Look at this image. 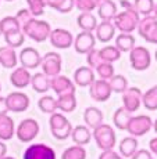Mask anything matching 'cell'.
<instances>
[{"label":"cell","mask_w":157,"mask_h":159,"mask_svg":"<svg viewBox=\"0 0 157 159\" xmlns=\"http://www.w3.org/2000/svg\"><path fill=\"white\" fill-rule=\"evenodd\" d=\"M76 108V97L75 94H64L57 97V109H60L64 114L75 111Z\"/></svg>","instance_id":"cell-29"},{"label":"cell","mask_w":157,"mask_h":159,"mask_svg":"<svg viewBox=\"0 0 157 159\" xmlns=\"http://www.w3.org/2000/svg\"><path fill=\"white\" fill-rule=\"evenodd\" d=\"M49 125H50V131L54 139L67 140L68 137H71L74 127H72V125L70 123L68 119L64 116V114H60V112L52 114L50 119H49Z\"/></svg>","instance_id":"cell-3"},{"label":"cell","mask_w":157,"mask_h":159,"mask_svg":"<svg viewBox=\"0 0 157 159\" xmlns=\"http://www.w3.org/2000/svg\"><path fill=\"white\" fill-rule=\"evenodd\" d=\"M132 115L129 114L127 109L124 108V107H121V108H118L117 111L114 112V115H113V122H114L115 127L120 130H127L128 127V123L129 120H131Z\"/></svg>","instance_id":"cell-30"},{"label":"cell","mask_w":157,"mask_h":159,"mask_svg":"<svg viewBox=\"0 0 157 159\" xmlns=\"http://www.w3.org/2000/svg\"><path fill=\"white\" fill-rule=\"evenodd\" d=\"M155 57H156V61H157V51H156V54H155Z\"/></svg>","instance_id":"cell-56"},{"label":"cell","mask_w":157,"mask_h":159,"mask_svg":"<svg viewBox=\"0 0 157 159\" xmlns=\"http://www.w3.org/2000/svg\"><path fill=\"white\" fill-rule=\"evenodd\" d=\"M142 96L143 93L138 87H128L122 93V104L129 114H134L135 111L139 109L140 104H142Z\"/></svg>","instance_id":"cell-13"},{"label":"cell","mask_w":157,"mask_h":159,"mask_svg":"<svg viewBox=\"0 0 157 159\" xmlns=\"http://www.w3.org/2000/svg\"><path fill=\"white\" fill-rule=\"evenodd\" d=\"M75 7V0H63L61 4L58 6L57 11L58 13H63V14H67L70 11H72V8Z\"/></svg>","instance_id":"cell-45"},{"label":"cell","mask_w":157,"mask_h":159,"mask_svg":"<svg viewBox=\"0 0 157 159\" xmlns=\"http://www.w3.org/2000/svg\"><path fill=\"white\" fill-rule=\"evenodd\" d=\"M129 61H131V66L135 71H146L150 66L152 57H150V53L146 47L135 46L129 51Z\"/></svg>","instance_id":"cell-6"},{"label":"cell","mask_w":157,"mask_h":159,"mask_svg":"<svg viewBox=\"0 0 157 159\" xmlns=\"http://www.w3.org/2000/svg\"><path fill=\"white\" fill-rule=\"evenodd\" d=\"M7 157V145L4 144V141H0V159Z\"/></svg>","instance_id":"cell-51"},{"label":"cell","mask_w":157,"mask_h":159,"mask_svg":"<svg viewBox=\"0 0 157 159\" xmlns=\"http://www.w3.org/2000/svg\"><path fill=\"white\" fill-rule=\"evenodd\" d=\"M61 2H63V0H46V6H49V7L57 10L58 6L61 4Z\"/></svg>","instance_id":"cell-50"},{"label":"cell","mask_w":157,"mask_h":159,"mask_svg":"<svg viewBox=\"0 0 157 159\" xmlns=\"http://www.w3.org/2000/svg\"><path fill=\"white\" fill-rule=\"evenodd\" d=\"M115 47L118 48L121 53H127L131 51L135 47V38L131 33H121L117 36L115 39Z\"/></svg>","instance_id":"cell-31"},{"label":"cell","mask_w":157,"mask_h":159,"mask_svg":"<svg viewBox=\"0 0 157 159\" xmlns=\"http://www.w3.org/2000/svg\"><path fill=\"white\" fill-rule=\"evenodd\" d=\"M96 73L99 75V79L103 80H110L114 76V66L110 62H101L96 68Z\"/></svg>","instance_id":"cell-40"},{"label":"cell","mask_w":157,"mask_h":159,"mask_svg":"<svg viewBox=\"0 0 157 159\" xmlns=\"http://www.w3.org/2000/svg\"><path fill=\"white\" fill-rule=\"evenodd\" d=\"M49 40H50L53 47L64 50V48H68L70 46L74 44V36L70 30L63 29V28H57V29H52Z\"/></svg>","instance_id":"cell-14"},{"label":"cell","mask_w":157,"mask_h":159,"mask_svg":"<svg viewBox=\"0 0 157 159\" xmlns=\"http://www.w3.org/2000/svg\"><path fill=\"white\" fill-rule=\"evenodd\" d=\"M155 0H135L134 2V7L138 11L139 15H152V13L155 11Z\"/></svg>","instance_id":"cell-36"},{"label":"cell","mask_w":157,"mask_h":159,"mask_svg":"<svg viewBox=\"0 0 157 159\" xmlns=\"http://www.w3.org/2000/svg\"><path fill=\"white\" fill-rule=\"evenodd\" d=\"M99 159H124L118 152L113 151V149H109V151H103L99 155Z\"/></svg>","instance_id":"cell-46"},{"label":"cell","mask_w":157,"mask_h":159,"mask_svg":"<svg viewBox=\"0 0 157 159\" xmlns=\"http://www.w3.org/2000/svg\"><path fill=\"white\" fill-rule=\"evenodd\" d=\"M8 114V108L7 104H6V97L0 96V116H4Z\"/></svg>","instance_id":"cell-48"},{"label":"cell","mask_w":157,"mask_h":159,"mask_svg":"<svg viewBox=\"0 0 157 159\" xmlns=\"http://www.w3.org/2000/svg\"><path fill=\"white\" fill-rule=\"evenodd\" d=\"M76 24L82 32H93L97 26V20L92 13H81L76 18Z\"/></svg>","instance_id":"cell-28"},{"label":"cell","mask_w":157,"mask_h":159,"mask_svg":"<svg viewBox=\"0 0 157 159\" xmlns=\"http://www.w3.org/2000/svg\"><path fill=\"white\" fill-rule=\"evenodd\" d=\"M96 39L100 40L101 43H107L110 42L115 35V26L113 22H106V21H101L100 24H97L96 26Z\"/></svg>","instance_id":"cell-21"},{"label":"cell","mask_w":157,"mask_h":159,"mask_svg":"<svg viewBox=\"0 0 157 159\" xmlns=\"http://www.w3.org/2000/svg\"><path fill=\"white\" fill-rule=\"evenodd\" d=\"M61 159H86V151L81 145H71L64 149Z\"/></svg>","instance_id":"cell-37"},{"label":"cell","mask_w":157,"mask_h":159,"mask_svg":"<svg viewBox=\"0 0 157 159\" xmlns=\"http://www.w3.org/2000/svg\"><path fill=\"white\" fill-rule=\"evenodd\" d=\"M15 134V125L8 115L0 116V141H8Z\"/></svg>","instance_id":"cell-23"},{"label":"cell","mask_w":157,"mask_h":159,"mask_svg":"<svg viewBox=\"0 0 157 159\" xmlns=\"http://www.w3.org/2000/svg\"><path fill=\"white\" fill-rule=\"evenodd\" d=\"M31 79H32V75L29 73V71L24 66H20V68H15L10 75V82L14 87L17 89H25L27 86L31 84Z\"/></svg>","instance_id":"cell-19"},{"label":"cell","mask_w":157,"mask_h":159,"mask_svg":"<svg viewBox=\"0 0 157 159\" xmlns=\"http://www.w3.org/2000/svg\"><path fill=\"white\" fill-rule=\"evenodd\" d=\"M149 151L157 157V137H153L149 141Z\"/></svg>","instance_id":"cell-49"},{"label":"cell","mask_w":157,"mask_h":159,"mask_svg":"<svg viewBox=\"0 0 157 159\" xmlns=\"http://www.w3.org/2000/svg\"><path fill=\"white\" fill-rule=\"evenodd\" d=\"M153 13H155V17L157 18V4L155 6V11H153Z\"/></svg>","instance_id":"cell-53"},{"label":"cell","mask_w":157,"mask_h":159,"mask_svg":"<svg viewBox=\"0 0 157 159\" xmlns=\"http://www.w3.org/2000/svg\"><path fill=\"white\" fill-rule=\"evenodd\" d=\"M111 86H110L109 80H103V79H96L93 83L89 86V94L91 97L97 102H104L111 97Z\"/></svg>","instance_id":"cell-10"},{"label":"cell","mask_w":157,"mask_h":159,"mask_svg":"<svg viewBox=\"0 0 157 159\" xmlns=\"http://www.w3.org/2000/svg\"><path fill=\"white\" fill-rule=\"evenodd\" d=\"M0 25H2V35L21 29L20 22L17 21L15 17H4L2 21H0Z\"/></svg>","instance_id":"cell-39"},{"label":"cell","mask_w":157,"mask_h":159,"mask_svg":"<svg viewBox=\"0 0 157 159\" xmlns=\"http://www.w3.org/2000/svg\"><path fill=\"white\" fill-rule=\"evenodd\" d=\"M95 80H96L95 79V72L89 66H79L74 72V83H75V86L79 87L91 86Z\"/></svg>","instance_id":"cell-18"},{"label":"cell","mask_w":157,"mask_h":159,"mask_svg":"<svg viewBox=\"0 0 157 159\" xmlns=\"http://www.w3.org/2000/svg\"><path fill=\"white\" fill-rule=\"evenodd\" d=\"M100 4V0H75V7L82 13H92Z\"/></svg>","instance_id":"cell-41"},{"label":"cell","mask_w":157,"mask_h":159,"mask_svg":"<svg viewBox=\"0 0 157 159\" xmlns=\"http://www.w3.org/2000/svg\"><path fill=\"white\" fill-rule=\"evenodd\" d=\"M131 159H153V158H152V152L147 151V149H138Z\"/></svg>","instance_id":"cell-47"},{"label":"cell","mask_w":157,"mask_h":159,"mask_svg":"<svg viewBox=\"0 0 157 159\" xmlns=\"http://www.w3.org/2000/svg\"><path fill=\"white\" fill-rule=\"evenodd\" d=\"M50 89L57 94V97L64 96V94H75V83H72L67 76L63 75L52 78Z\"/></svg>","instance_id":"cell-17"},{"label":"cell","mask_w":157,"mask_h":159,"mask_svg":"<svg viewBox=\"0 0 157 159\" xmlns=\"http://www.w3.org/2000/svg\"><path fill=\"white\" fill-rule=\"evenodd\" d=\"M100 2H103V0H100Z\"/></svg>","instance_id":"cell-59"},{"label":"cell","mask_w":157,"mask_h":159,"mask_svg":"<svg viewBox=\"0 0 157 159\" xmlns=\"http://www.w3.org/2000/svg\"><path fill=\"white\" fill-rule=\"evenodd\" d=\"M86 62H88V66L92 69H96L97 66L103 62V60L100 58V54H99V50H92L86 54Z\"/></svg>","instance_id":"cell-43"},{"label":"cell","mask_w":157,"mask_h":159,"mask_svg":"<svg viewBox=\"0 0 157 159\" xmlns=\"http://www.w3.org/2000/svg\"><path fill=\"white\" fill-rule=\"evenodd\" d=\"M0 91H2V84H0Z\"/></svg>","instance_id":"cell-58"},{"label":"cell","mask_w":157,"mask_h":159,"mask_svg":"<svg viewBox=\"0 0 157 159\" xmlns=\"http://www.w3.org/2000/svg\"><path fill=\"white\" fill-rule=\"evenodd\" d=\"M15 134H17L18 140H20L21 143L32 141L39 134V123L32 118L24 119V120L20 122L18 127L15 129Z\"/></svg>","instance_id":"cell-9"},{"label":"cell","mask_w":157,"mask_h":159,"mask_svg":"<svg viewBox=\"0 0 157 159\" xmlns=\"http://www.w3.org/2000/svg\"><path fill=\"white\" fill-rule=\"evenodd\" d=\"M15 18H17V21L20 22V25H21V28H22L24 25H27V24L31 20H33V15L32 13L28 10V8H22V10H20L17 13V15H15Z\"/></svg>","instance_id":"cell-44"},{"label":"cell","mask_w":157,"mask_h":159,"mask_svg":"<svg viewBox=\"0 0 157 159\" xmlns=\"http://www.w3.org/2000/svg\"><path fill=\"white\" fill-rule=\"evenodd\" d=\"M6 2H13V0H6Z\"/></svg>","instance_id":"cell-57"},{"label":"cell","mask_w":157,"mask_h":159,"mask_svg":"<svg viewBox=\"0 0 157 159\" xmlns=\"http://www.w3.org/2000/svg\"><path fill=\"white\" fill-rule=\"evenodd\" d=\"M38 107L43 114H54L57 111V100L52 96H43L39 98Z\"/></svg>","instance_id":"cell-33"},{"label":"cell","mask_w":157,"mask_h":159,"mask_svg":"<svg viewBox=\"0 0 157 159\" xmlns=\"http://www.w3.org/2000/svg\"><path fill=\"white\" fill-rule=\"evenodd\" d=\"M142 104L145 108L149 111H156L157 109V86L150 87L146 93L142 96Z\"/></svg>","instance_id":"cell-34"},{"label":"cell","mask_w":157,"mask_h":159,"mask_svg":"<svg viewBox=\"0 0 157 159\" xmlns=\"http://www.w3.org/2000/svg\"><path fill=\"white\" fill-rule=\"evenodd\" d=\"M153 130H155L156 133H157V119H156L155 122H153Z\"/></svg>","instance_id":"cell-52"},{"label":"cell","mask_w":157,"mask_h":159,"mask_svg":"<svg viewBox=\"0 0 157 159\" xmlns=\"http://www.w3.org/2000/svg\"><path fill=\"white\" fill-rule=\"evenodd\" d=\"M118 154L121 155L122 158H132L134 154L138 151V140L136 137H132V136H128V137H124L121 140L118 145Z\"/></svg>","instance_id":"cell-25"},{"label":"cell","mask_w":157,"mask_h":159,"mask_svg":"<svg viewBox=\"0 0 157 159\" xmlns=\"http://www.w3.org/2000/svg\"><path fill=\"white\" fill-rule=\"evenodd\" d=\"M2 159H15V158H13V157H4V158H2Z\"/></svg>","instance_id":"cell-54"},{"label":"cell","mask_w":157,"mask_h":159,"mask_svg":"<svg viewBox=\"0 0 157 159\" xmlns=\"http://www.w3.org/2000/svg\"><path fill=\"white\" fill-rule=\"evenodd\" d=\"M22 159H57L56 152L46 144H32L24 151Z\"/></svg>","instance_id":"cell-11"},{"label":"cell","mask_w":157,"mask_h":159,"mask_svg":"<svg viewBox=\"0 0 157 159\" xmlns=\"http://www.w3.org/2000/svg\"><path fill=\"white\" fill-rule=\"evenodd\" d=\"M138 33L146 42L157 44V18L155 15H146L140 18L138 24Z\"/></svg>","instance_id":"cell-8"},{"label":"cell","mask_w":157,"mask_h":159,"mask_svg":"<svg viewBox=\"0 0 157 159\" xmlns=\"http://www.w3.org/2000/svg\"><path fill=\"white\" fill-rule=\"evenodd\" d=\"M96 46V36L92 32H81L74 39V47L78 54H88L89 51L95 50Z\"/></svg>","instance_id":"cell-15"},{"label":"cell","mask_w":157,"mask_h":159,"mask_svg":"<svg viewBox=\"0 0 157 159\" xmlns=\"http://www.w3.org/2000/svg\"><path fill=\"white\" fill-rule=\"evenodd\" d=\"M121 6L125 10L115 15L113 24H114L115 29H118L121 33H132L135 29H138L140 15L135 10L134 3H129L128 0H121Z\"/></svg>","instance_id":"cell-1"},{"label":"cell","mask_w":157,"mask_h":159,"mask_svg":"<svg viewBox=\"0 0 157 159\" xmlns=\"http://www.w3.org/2000/svg\"><path fill=\"white\" fill-rule=\"evenodd\" d=\"M21 30H22L24 35L28 36L29 39L41 43V42H45L46 39H49L52 28L46 21L33 18V20H31L27 24V25H24L22 28H21Z\"/></svg>","instance_id":"cell-2"},{"label":"cell","mask_w":157,"mask_h":159,"mask_svg":"<svg viewBox=\"0 0 157 159\" xmlns=\"http://www.w3.org/2000/svg\"><path fill=\"white\" fill-rule=\"evenodd\" d=\"M153 129V120L147 115L132 116L128 123L127 131L132 137H142Z\"/></svg>","instance_id":"cell-5"},{"label":"cell","mask_w":157,"mask_h":159,"mask_svg":"<svg viewBox=\"0 0 157 159\" xmlns=\"http://www.w3.org/2000/svg\"><path fill=\"white\" fill-rule=\"evenodd\" d=\"M91 130H89L88 126H84V125H78L72 129V133H71V139L72 141L75 143V145H81L84 147L86 144L91 143Z\"/></svg>","instance_id":"cell-26"},{"label":"cell","mask_w":157,"mask_h":159,"mask_svg":"<svg viewBox=\"0 0 157 159\" xmlns=\"http://www.w3.org/2000/svg\"><path fill=\"white\" fill-rule=\"evenodd\" d=\"M17 53L13 47L10 46H3L0 47V65L3 68H7V69H11V68H15L17 65Z\"/></svg>","instance_id":"cell-24"},{"label":"cell","mask_w":157,"mask_h":159,"mask_svg":"<svg viewBox=\"0 0 157 159\" xmlns=\"http://www.w3.org/2000/svg\"><path fill=\"white\" fill-rule=\"evenodd\" d=\"M29 97L25 93H21V91H13L6 97V104H7L8 112H24L28 109L29 107Z\"/></svg>","instance_id":"cell-12"},{"label":"cell","mask_w":157,"mask_h":159,"mask_svg":"<svg viewBox=\"0 0 157 159\" xmlns=\"http://www.w3.org/2000/svg\"><path fill=\"white\" fill-rule=\"evenodd\" d=\"M0 36H2V25H0Z\"/></svg>","instance_id":"cell-55"},{"label":"cell","mask_w":157,"mask_h":159,"mask_svg":"<svg viewBox=\"0 0 157 159\" xmlns=\"http://www.w3.org/2000/svg\"><path fill=\"white\" fill-rule=\"evenodd\" d=\"M50 83L52 78L46 76L43 72L35 73V75H32V79H31V86L36 93H46L50 89Z\"/></svg>","instance_id":"cell-27"},{"label":"cell","mask_w":157,"mask_h":159,"mask_svg":"<svg viewBox=\"0 0 157 159\" xmlns=\"http://www.w3.org/2000/svg\"><path fill=\"white\" fill-rule=\"evenodd\" d=\"M97 14L101 18V21L106 22H113L115 18V15L118 14L117 11V4L111 0H103L100 2L99 7H97Z\"/></svg>","instance_id":"cell-20"},{"label":"cell","mask_w":157,"mask_h":159,"mask_svg":"<svg viewBox=\"0 0 157 159\" xmlns=\"http://www.w3.org/2000/svg\"><path fill=\"white\" fill-rule=\"evenodd\" d=\"M100 58L103 60V62H115L121 57V51L115 47V46H106L101 50H99Z\"/></svg>","instance_id":"cell-32"},{"label":"cell","mask_w":157,"mask_h":159,"mask_svg":"<svg viewBox=\"0 0 157 159\" xmlns=\"http://www.w3.org/2000/svg\"><path fill=\"white\" fill-rule=\"evenodd\" d=\"M20 62L21 66L29 69H35L38 68L42 64V56L39 54V51L33 47H25L22 51L20 53Z\"/></svg>","instance_id":"cell-16"},{"label":"cell","mask_w":157,"mask_h":159,"mask_svg":"<svg viewBox=\"0 0 157 159\" xmlns=\"http://www.w3.org/2000/svg\"><path fill=\"white\" fill-rule=\"evenodd\" d=\"M110 86H111V90L114 93H124L128 89V80L125 76L122 75H114L111 79H110Z\"/></svg>","instance_id":"cell-38"},{"label":"cell","mask_w":157,"mask_h":159,"mask_svg":"<svg viewBox=\"0 0 157 159\" xmlns=\"http://www.w3.org/2000/svg\"><path fill=\"white\" fill-rule=\"evenodd\" d=\"M4 40L7 46L13 48H17V47H21L25 42V35L22 33V30H14V32H10V33H4Z\"/></svg>","instance_id":"cell-35"},{"label":"cell","mask_w":157,"mask_h":159,"mask_svg":"<svg viewBox=\"0 0 157 159\" xmlns=\"http://www.w3.org/2000/svg\"><path fill=\"white\" fill-rule=\"evenodd\" d=\"M28 3V10L32 13L33 17H41L45 13L46 0H27Z\"/></svg>","instance_id":"cell-42"},{"label":"cell","mask_w":157,"mask_h":159,"mask_svg":"<svg viewBox=\"0 0 157 159\" xmlns=\"http://www.w3.org/2000/svg\"><path fill=\"white\" fill-rule=\"evenodd\" d=\"M61 65H63V60L61 56L56 51H49L42 57V72L49 78H56L61 72Z\"/></svg>","instance_id":"cell-7"},{"label":"cell","mask_w":157,"mask_h":159,"mask_svg":"<svg viewBox=\"0 0 157 159\" xmlns=\"http://www.w3.org/2000/svg\"><path fill=\"white\" fill-rule=\"evenodd\" d=\"M92 137L96 141L97 147L101 149V151H109V149H113L115 145V131L110 125L101 123L100 126H97L96 129H93V133H92Z\"/></svg>","instance_id":"cell-4"},{"label":"cell","mask_w":157,"mask_h":159,"mask_svg":"<svg viewBox=\"0 0 157 159\" xmlns=\"http://www.w3.org/2000/svg\"><path fill=\"white\" fill-rule=\"evenodd\" d=\"M84 120L88 127L96 129L103 123V112L96 107H88L84 112Z\"/></svg>","instance_id":"cell-22"}]
</instances>
